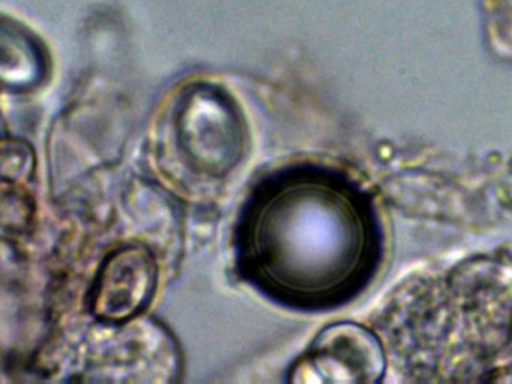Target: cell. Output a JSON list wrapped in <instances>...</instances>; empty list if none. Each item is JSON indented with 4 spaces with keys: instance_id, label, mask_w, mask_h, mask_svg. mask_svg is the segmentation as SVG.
<instances>
[{
    "instance_id": "obj_1",
    "label": "cell",
    "mask_w": 512,
    "mask_h": 384,
    "mask_svg": "<svg viewBox=\"0 0 512 384\" xmlns=\"http://www.w3.org/2000/svg\"><path fill=\"white\" fill-rule=\"evenodd\" d=\"M376 222L344 180L290 170L263 183L238 234L245 278L277 302L319 309L364 287L377 261Z\"/></svg>"
},
{
    "instance_id": "obj_2",
    "label": "cell",
    "mask_w": 512,
    "mask_h": 384,
    "mask_svg": "<svg viewBox=\"0 0 512 384\" xmlns=\"http://www.w3.org/2000/svg\"><path fill=\"white\" fill-rule=\"evenodd\" d=\"M176 132L191 170L223 176L244 149V122L232 96L214 84L184 90L176 105Z\"/></svg>"
},
{
    "instance_id": "obj_3",
    "label": "cell",
    "mask_w": 512,
    "mask_h": 384,
    "mask_svg": "<svg viewBox=\"0 0 512 384\" xmlns=\"http://www.w3.org/2000/svg\"><path fill=\"white\" fill-rule=\"evenodd\" d=\"M290 372L295 383H377L385 374V354L370 330L335 323L317 335Z\"/></svg>"
},
{
    "instance_id": "obj_4",
    "label": "cell",
    "mask_w": 512,
    "mask_h": 384,
    "mask_svg": "<svg viewBox=\"0 0 512 384\" xmlns=\"http://www.w3.org/2000/svg\"><path fill=\"white\" fill-rule=\"evenodd\" d=\"M157 279V263L145 246L116 249L107 255L95 278L92 314L106 324L128 323L151 303Z\"/></svg>"
},
{
    "instance_id": "obj_5",
    "label": "cell",
    "mask_w": 512,
    "mask_h": 384,
    "mask_svg": "<svg viewBox=\"0 0 512 384\" xmlns=\"http://www.w3.org/2000/svg\"><path fill=\"white\" fill-rule=\"evenodd\" d=\"M47 54L34 33L7 21L2 27V80L11 90H29L47 77Z\"/></svg>"
}]
</instances>
